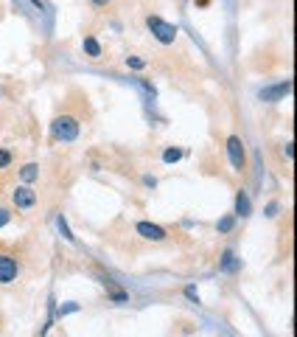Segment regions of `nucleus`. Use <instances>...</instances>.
<instances>
[{"label":"nucleus","mask_w":297,"mask_h":337,"mask_svg":"<svg viewBox=\"0 0 297 337\" xmlns=\"http://www.w3.org/2000/svg\"><path fill=\"white\" fill-rule=\"evenodd\" d=\"M56 225H59V230H62V236H65V239H67V242H76V236H73V230H70V228H67V219H65V217H62V214H59V217H56Z\"/></svg>","instance_id":"obj_12"},{"label":"nucleus","mask_w":297,"mask_h":337,"mask_svg":"<svg viewBox=\"0 0 297 337\" xmlns=\"http://www.w3.org/2000/svg\"><path fill=\"white\" fill-rule=\"evenodd\" d=\"M84 54L90 56V59H98V56H101V45H98L96 37H84Z\"/></svg>","instance_id":"obj_10"},{"label":"nucleus","mask_w":297,"mask_h":337,"mask_svg":"<svg viewBox=\"0 0 297 337\" xmlns=\"http://www.w3.org/2000/svg\"><path fill=\"white\" fill-rule=\"evenodd\" d=\"M185 295H188V298H194V301H199V295H196V287H185Z\"/></svg>","instance_id":"obj_20"},{"label":"nucleus","mask_w":297,"mask_h":337,"mask_svg":"<svg viewBox=\"0 0 297 337\" xmlns=\"http://www.w3.org/2000/svg\"><path fill=\"white\" fill-rule=\"evenodd\" d=\"M126 65L132 68V71H143V68H146V59H140V56H126Z\"/></svg>","instance_id":"obj_15"},{"label":"nucleus","mask_w":297,"mask_h":337,"mask_svg":"<svg viewBox=\"0 0 297 337\" xmlns=\"http://www.w3.org/2000/svg\"><path fill=\"white\" fill-rule=\"evenodd\" d=\"M233 225H236V217H225V219H219V233H230L233 230Z\"/></svg>","instance_id":"obj_13"},{"label":"nucleus","mask_w":297,"mask_h":337,"mask_svg":"<svg viewBox=\"0 0 297 337\" xmlns=\"http://www.w3.org/2000/svg\"><path fill=\"white\" fill-rule=\"evenodd\" d=\"M9 219H12V214H9L6 208H0V228H6V225H9Z\"/></svg>","instance_id":"obj_19"},{"label":"nucleus","mask_w":297,"mask_h":337,"mask_svg":"<svg viewBox=\"0 0 297 337\" xmlns=\"http://www.w3.org/2000/svg\"><path fill=\"white\" fill-rule=\"evenodd\" d=\"M14 276H17V259H12V256H0V284L14 281Z\"/></svg>","instance_id":"obj_6"},{"label":"nucleus","mask_w":297,"mask_h":337,"mask_svg":"<svg viewBox=\"0 0 297 337\" xmlns=\"http://www.w3.org/2000/svg\"><path fill=\"white\" fill-rule=\"evenodd\" d=\"M146 25H149V31L154 34V40L157 42H163V45H171V42L177 40V25H171V23H165L163 17H157V14H149L146 17Z\"/></svg>","instance_id":"obj_1"},{"label":"nucleus","mask_w":297,"mask_h":337,"mask_svg":"<svg viewBox=\"0 0 297 337\" xmlns=\"http://www.w3.org/2000/svg\"><path fill=\"white\" fill-rule=\"evenodd\" d=\"M12 203L17 205V208H34L36 194L31 191V186H17V188L12 191Z\"/></svg>","instance_id":"obj_5"},{"label":"nucleus","mask_w":297,"mask_h":337,"mask_svg":"<svg viewBox=\"0 0 297 337\" xmlns=\"http://www.w3.org/2000/svg\"><path fill=\"white\" fill-rule=\"evenodd\" d=\"M249 211H252V205H249L247 191H238L236 194V217H249Z\"/></svg>","instance_id":"obj_8"},{"label":"nucleus","mask_w":297,"mask_h":337,"mask_svg":"<svg viewBox=\"0 0 297 337\" xmlns=\"http://www.w3.org/2000/svg\"><path fill=\"white\" fill-rule=\"evenodd\" d=\"M289 90H291V82L286 79V82L275 84V87H267V90H261L258 96H261V102H275V98H280V96H289Z\"/></svg>","instance_id":"obj_7"},{"label":"nucleus","mask_w":297,"mask_h":337,"mask_svg":"<svg viewBox=\"0 0 297 337\" xmlns=\"http://www.w3.org/2000/svg\"><path fill=\"white\" fill-rule=\"evenodd\" d=\"M227 157H230V163H233V168H236V172H241V168L247 166L244 141L238 138V135H230V138H227Z\"/></svg>","instance_id":"obj_3"},{"label":"nucleus","mask_w":297,"mask_h":337,"mask_svg":"<svg viewBox=\"0 0 297 337\" xmlns=\"http://www.w3.org/2000/svg\"><path fill=\"white\" fill-rule=\"evenodd\" d=\"M275 214H278V203H272V205L267 208V217H275Z\"/></svg>","instance_id":"obj_21"},{"label":"nucleus","mask_w":297,"mask_h":337,"mask_svg":"<svg viewBox=\"0 0 297 337\" xmlns=\"http://www.w3.org/2000/svg\"><path fill=\"white\" fill-rule=\"evenodd\" d=\"M180 157H182V149H174V146H168V149L163 152V160L165 163H177Z\"/></svg>","instance_id":"obj_14"},{"label":"nucleus","mask_w":297,"mask_h":337,"mask_svg":"<svg viewBox=\"0 0 297 337\" xmlns=\"http://www.w3.org/2000/svg\"><path fill=\"white\" fill-rule=\"evenodd\" d=\"M31 3H34L36 9H48V6H45V0H31Z\"/></svg>","instance_id":"obj_22"},{"label":"nucleus","mask_w":297,"mask_h":337,"mask_svg":"<svg viewBox=\"0 0 297 337\" xmlns=\"http://www.w3.org/2000/svg\"><path fill=\"white\" fill-rule=\"evenodd\" d=\"M20 177H23V183H34L36 177H39V166H36V163H25V166L20 168Z\"/></svg>","instance_id":"obj_9"},{"label":"nucleus","mask_w":297,"mask_h":337,"mask_svg":"<svg viewBox=\"0 0 297 337\" xmlns=\"http://www.w3.org/2000/svg\"><path fill=\"white\" fill-rule=\"evenodd\" d=\"M135 230H138L143 239H149V242H165V228H160V225H152V222H138L135 225Z\"/></svg>","instance_id":"obj_4"},{"label":"nucleus","mask_w":297,"mask_h":337,"mask_svg":"<svg viewBox=\"0 0 297 337\" xmlns=\"http://www.w3.org/2000/svg\"><path fill=\"white\" fill-rule=\"evenodd\" d=\"M109 298L118 301V304H123V301H126V292H121V289H109Z\"/></svg>","instance_id":"obj_18"},{"label":"nucleus","mask_w":297,"mask_h":337,"mask_svg":"<svg viewBox=\"0 0 297 337\" xmlns=\"http://www.w3.org/2000/svg\"><path fill=\"white\" fill-rule=\"evenodd\" d=\"M79 304H65V307H59V312H56V315H59V318H65V315H73V312H79Z\"/></svg>","instance_id":"obj_16"},{"label":"nucleus","mask_w":297,"mask_h":337,"mask_svg":"<svg viewBox=\"0 0 297 337\" xmlns=\"http://www.w3.org/2000/svg\"><path fill=\"white\" fill-rule=\"evenodd\" d=\"M9 163H12V152H9V149H0V168H6Z\"/></svg>","instance_id":"obj_17"},{"label":"nucleus","mask_w":297,"mask_h":337,"mask_svg":"<svg viewBox=\"0 0 297 337\" xmlns=\"http://www.w3.org/2000/svg\"><path fill=\"white\" fill-rule=\"evenodd\" d=\"M238 267H241V261H238L236 256H233V250H227V253H225V259H222V270H225V273H236Z\"/></svg>","instance_id":"obj_11"},{"label":"nucleus","mask_w":297,"mask_h":337,"mask_svg":"<svg viewBox=\"0 0 297 337\" xmlns=\"http://www.w3.org/2000/svg\"><path fill=\"white\" fill-rule=\"evenodd\" d=\"M51 132H54L56 141H76L79 138V121L73 118V115H59V118L51 124Z\"/></svg>","instance_id":"obj_2"},{"label":"nucleus","mask_w":297,"mask_h":337,"mask_svg":"<svg viewBox=\"0 0 297 337\" xmlns=\"http://www.w3.org/2000/svg\"><path fill=\"white\" fill-rule=\"evenodd\" d=\"M93 3H96V6H107L109 0H93Z\"/></svg>","instance_id":"obj_23"}]
</instances>
